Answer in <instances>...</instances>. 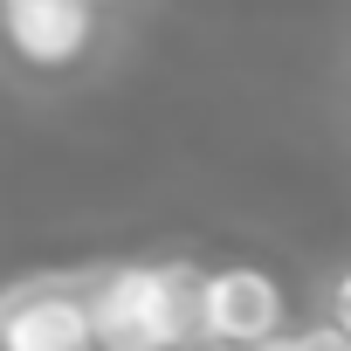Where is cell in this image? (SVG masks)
Returning a JSON list of instances; mask_svg holds the SVG:
<instances>
[{"instance_id": "3957f363", "label": "cell", "mask_w": 351, "mask_h": 351, "mask_svg": "<svg viewBox=\"0 0 351 351\" xmlns=\"http://www.w3.org/2000/svg\"><path fill=\"white\" fill-rule=\"evenodd\" d=\"M0 351H97L83 282H35L0 310Z\"/></svg>"}, {"instance_id": "52a82bcc", "label": "cell", "mask_w": 351, "mask_h": 351, "mask_svg": "<svg viewBox=\"0 0 351 351\" xmlns=\"http://www.w3.org/2000/svg\"><path fill=\"white\" fill-rule=\"evenodd\" d=\"M200 351H207V344H200Z\"/></svg>"}, {"instance_id": "8992f818", "label": "cell", "mask_w": 351, "mask_h": 351, "mask_svg": "<svg viewBox=\"0 0 351 351\" xmlns=\"http://www.w3.org/2000/svg\"><path fill=\"white\" fill-rule=\"evenodd\" d=\"M90 8H110V0H90Z\"/></svg>"}, {"instance_id": "5b68a950", "label": "cell", "mask_w": 351, "mask_h": 351, "mask_svg": "<svg viewBox=\"0 0 351 351\" xmlns=\"http://www.w3.org/2000/svg\"><path fill=\"white\" fill-rule=\"evenodd\" d=\"M269 351H351V330L330 324V317H296V330L282 344H269Z\"/></svg>"}, {"instance_id": "7a4b0ae2", "label": "cell", "mask_w": 351, "mask_h": 351, "mask_svg": "<svg viewBox=\"0 0 351 351\" xmlns=\"http://www.w3.org/2000/svg\"><path fill=\"white\" fill-rule=\"evenodd\" d=\"M296 330V303L269 262L200 269V344L207 351H269Z\"/></svg>"}, {"instance_id": "6da1fadb", "label": "cell", "mask_w": 351, "mask_h": 351, "mask_svg": "<svg viewBox=\"0 0 351 351\" xmlns=\"http://www.w3.org/2000/svg\"><path fill=\"white\" fill-rule=\"evenodd\" d=\"M83 296L97 351H200V262H117Z\"/></svg>"}, {"instance_id": "277c9868", "label": "cell", "mask_w": 351, "mask_h": 351, "mask_svg": "<svg viewBox=\"0 0 351 351\" xmlns=\"http://www.w3.org/2000/svg\"><path fill=\"white\" fill-rule=\"evenodd\" d=\"M0 35L35 69H69L97 42V8L90 0H0Z\"/></svg>"}]
</instances>
